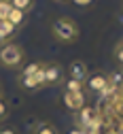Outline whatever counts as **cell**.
<instances>
[{"label": "cell", "instance_id": "6da1fadb", "mask_svg": "<svg viewBox=\"0 0 123 134\" xmlns=\"http://www.w3.org/2000/svg\"><path fill=\"white\" fill-rule=\"evenodd\" d=\"M51 34H53L55 41L70 45L79 38V26L72 17H57L53 24H51Z\"/></svg>", "mask_w": 123, "mask_h": 134}, {"label": "cell", "instance_id": "7a4b0ae2", "mask_svg": "<svg viewBox=\"0 0 123 134\" xmlns=\"http://www.w3.org/2000/svg\"><path fill=\"white\" fill-rule=\"evenodd\" d=\"M26 60V51L17 43H2L0 45V64L7 68H19Z\"/></svg>", "mask_w": 123, "mask_h": 134}, {"label": "cell", "instance_id": "3957f363", "mask_svg": "<svg viewBox=\"0 0 123 134\" xmlns=\"http://www.w3.org/2000/svg\"><path fill=\"white\" fill-rule=\"evenodd\" d=\"M83 87L91 94H106V92H110L108 90V75L102 72V70H93L85 77Z\"/></svg>", "mask_w": 123, "mask_h": 134}, {"label": "cell", "instance_id": "277c9868", "mask_svg": "<svg viewBox=\"0 0 123 134\" xmlns=\"http://www.w3.org/2000/svg\"><path fill=\"white\" fill-rule=\"evenodd\" d=\"M66 77H64V68L60 64L51 62V64H45L43 68V83L47 87H53V85H60V83H64Z\"/></svg>", "mask_w": 123, "mask_h": 134}, {"label": "cell", "instance_id": "5b68a950", "mask_svg": "<svg viewBox=\"0 0 123 134\" xmlns=\"http://www.w3.org/2000/svg\"><path fill=\"white\" fill-rule=\"evenodd\" d=\"M62 102H64V107H66L68 111L79 113V111L85 107V94H83V92H64Z\"/></svg>", "mask_w": 123, "mask_h": 134}, {"label": "cell", "instance_id": "8992f818", "mask_svg": "<svg viewBox=\"0 0 123 134\" xmlns=\"http://www.w3.org/2000/svg\"><path fill=\"white\" fill-rule=\"evenodd\" d=\"M89 75V70H87V64L81 62V60H72L68 66V79H74V81H85V77Z\"/></svg>", "mask_w": 123, "mask_h": 134}, {"label": "cell", "instance_id": "52a82bcc", "mask_svg": "<svg viewBox=\"0 0 123 134\" xmlns=\"http://www.w3.org/2000/svg\"><path fill=\"white\" fill-rule=\"evenodd\" d=\"M96 124H98V111L85 104L79 111V126H83V128H96Z\"/></svg>", "mask_w": 123, "mask_h": 134}, {"label": "cell", "instance_id": "ba28073f", "mask_svg": "<svg viewBox=\"0 0 123 134\" xmlns=\"http://www.w3.org/2000/svg\"><path fill=\"white\" fill-rule=\"evenodd\" d=\"M19 85H21V90H38V87H43L45 83H43V72H38V75H19Z\"/></svg>", "mask_w": 123, "mask_h": 134}, {"label": "cell", "instance_id": "9c48e42d", "mask_svg": "<svg viewBox=\"0 0 123 134\" xmlns=\"http://www.w3.org/2000/svg\"><path fill=\"white\" fill-rule=\"evenodd\" d=\"M17 32V28L11 21H0V43H7L11 41V36Z\"/></svg>", "mask_w": 123, "mask_h": 134}, {"label": "cell", "instance_id": "30bf717a", "mask_svg": "<svg viewBox=\"0 0 123 134\" xmlns=\"http://www.w3.org/2000/svg\"><path fill=\"white\" fill-rule=\"evenodd\" d=\"M34 134H60V132H57V128L51 121H40L36 128H34Z\"/></svg>", "mask_w": 123, "mask_h": 134}, {"label": "cell", "instance_id": "8fae6325", "mask_svg": "<svg viewBox=\"0 0 123 134\" xmlns=\"http://www.w3.org/2000/svg\"><path fill=\"white\" fill-rule=\"evenodd\" d=\"M24 19H26V13L24 11H19V9H11V15H9V21L17 28V26H21L24 24Z\"/></svg>", "mask_w": 123, "mask_h": 134}, {"label": "cell", "instance_id": "7c38bea8", "mask_svg": "<svg viewBox=\"0 0 123 134\" xmlns=\"http://www.w3.org/2000/svg\"><path fill=\"white\" fill-rule=\"evenodd\" d=\"M43 68H45V62H34V64L26 66L21 70V75H38V72H43Z\"/></svg>", "mask_w": 123, "mask_h": 134}, {"label": "cell", "instance_id": "4fadbf2b", "mask_svg": "<svg viewBox=\"0 0 123 134\" xmlns=\"http://www.w3.org/2000/svg\"><path fill=\"white\" fill-rule=\"evenodd\" d=\"M11 2L9 0H2L0 2V21H9V15H11Z\"/></svg>", "mask_w": 123, "mask_h": 134}, {"label": "cell", "instance_id": "5bb4252c", "mask_svg": "<svg viewBox=\"0 0 123 134\" xmlns=\"http://www.w3.org/2000/svg\"><path fill=\"white\" fill-rule=\"evenodd\" d=\"M13 9H19V11H30L32 9V0H9Z\"/></svg>", "mask_w": 123, "mask_h": 134}, {"label": "cell", "instance_id": "9a60e30c", "mask_svg": "<svg viewBox=\"0 0 123 134\" xmlns=\"http://www.w3.org/2000/svg\"><path fill=\"white\" fill-rule=\"evenodd\" d=\"M66 92H83V83L74 81V79H66Z\"/></svg>", "mask_w": 123, "mask_h": 134}, {"label": "cell", "instance_id": "2e32d148", "mask_svg": "<svg viewBox=\"0 0 123 134\" xmlns=\"http://www.w3.org/2000/svg\"><path fill=\"white\" fill-rule=\"evenodd\" d=\"M7 117H9V104H7V100L0 96V121L7 119Z\"/></svg>", "mask_w": 123, "mask_h": 134}, {"label": "cell", "instance_id": "e0dca14e", "mask_svg": "<svg viewBox=\"0 0 123 134\" xmlns=\"http://www.w3.org/2000/svg\"><path fill=\"white\" fill-rule=\"evenodd\" d=\"M115 60L119 62V66H123V41L117 43V47H115Z\"/></svg>", "mask_w": 123, "mask_h": 134}, {"label": "cell", "instance_id": "ac0fdd59", "mask_svg": "<svg viewBox=\"0 0 123 134\" xmlns=\"http://www.w3.org/2000/svg\"><path fill=\"white\" fill-rule=\"evenodd\" d=\"M0 134H17V130L11 128V126H2V128H0Z\"/></svg>", "mask_w": 123, "mask_h": 134}, {"label": "cell", "instance_id": "d6986e66", "mask_svg": "<svg viewBox=\"0 0 123 134\" xmlns=\"http://www.w3.org/2000/svg\"><path fill=\"white\" fill-rule=\"evenodd\" d=\"M72 2H74L77 7H89V4L93 2V0H72Z\"/></svg>", "mask_w": 123, "mask_h": 134}, {"label": "cell", "instance_id": "ffe728a7", "mask_svg": "<svg viewBox=\"0 0 123 134\" xmlns=\"http://www.w3.org/2000/svg\"><path fill=\"white\" fill-rule=\"evenodd\" d=\"M68 134H85V132H83V130H81V128H72V130H70V132H68Z\"/></svg>", "mask_w": 123, "mask_h": 134}, {"label": "cell", "instance_id": "44dd1931", "mask_svg": "<svg viewBox=\"0 0 123 134\" xmlns=\"http://www.w3.org/2000/svg\"><path fill=\"white\" fill-rule=\"evenodd\" d=\"M55 2H66V0H55Z\"/></svg>", "mask_w": 123, "mask_h": 134}, {"label": "cell", "instance_id": "7402d4cb", "mask_svg": "<svg viewBox=\"0 0 123 134\" xmlns=\"http://www.w3.org/2000/svg\"><path fill=\"white\" fill-rule=\"evenodd\" d=\"M0 2H2V0H0Z\"/></svg>", "mask_w": 123, "mask_h": 134}, {"label": "cell", "instance_id": "603a6c76", "mask_svg": "<svg viewBox=\"0 0 123 134\" xmlns=\"http://www.w3.org/2000/svg\"><path fill=\"white\" fill-rule=\"evenodd\" d=\"M0 94H2V92H0Z\"/></svg>", "mask_w": 123, "mask_h": 134}]
</instances>
